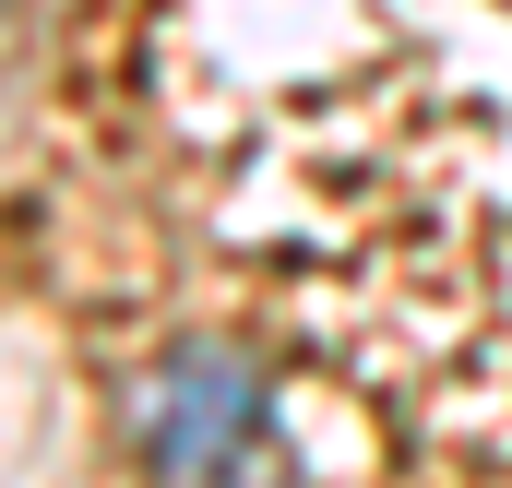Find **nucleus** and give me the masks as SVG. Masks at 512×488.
Masks as SVG:
<instances>
[{"instance_id":"1","label":"nucleus","mask_w":512,"mask_h":488,"mask_svg":"<svg viewBox=\"0 0 512 488\" xmlns=\"http://www.w3.org/2000/svg\"><path fill=\"white\" fill-rule=\"evenodd\" d=\"M262 441H274V393L215 334L167 346V358L131 381V453L155 465V488H215L227 465H251Z\"/></svg>"},{"instance_id":"2","label":"nucleus","mask_w":512,"mask_h":488,"mask_svg":"<svg viewBox=\"0 0 512 488\" xmlns=\"http://www.w3.org/2000/svg\"><path fill=\"white\" fill-rule=\"evenodd\" d=\"M215 488H310V477H298V465H274V441H262L251 465H227V477H215Z\"/></svg>"}]
</instances>
